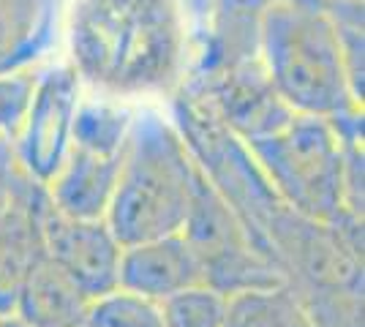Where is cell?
<instances>
[{"mask_svg":"<svg viewBox=\"0 0 365 327\" xmlns=\"http://www.w3.org/2000/svg\"><path fill=\"white\" fill-rule=\"evenodd\" d=\"M207 38L194 0H66L63 61L85 93L112 101H155L182 90Z\"/></svg>","mask_w":365,"mask_h":327,"instance_id":"6da1fadb","label":"cell"},{"mask_svg":"<svg viewBox=\"0 0 365 327\" xmlns=\"http://www.w3.org/2000/svg\"><path fill=\"white\" fill-rule=\"evenodd\" d=\"M194 180L197 164L172 118L150 104L139 107L104 218L118 243L134 246L180 232Z\"/></svg>","mask_w":365,"mask_h":327,"instance_id":"7a4b0ae2","label":"cell"},{"mask_svg":"<svg viewBox=\"0 0 365 327\" xmlns=\"http://www.w3.org/2000/svg\"><path fill=\"white\" fill-rule=\"evenodd\" d=\"M259 63L294 115L330 120L351 109L341 44L322 0H270L259 14Z\"/></svg>","mask_w":365,"mask_h":327,"instance_id":"3957f363","label":"cell"},{"mask_svg":"<svg viewBox=\"0 0 365 327\" xmlns=\"http://www.w3.org/2000/svg\"><path fill=\"white\" fill-rule=\"evenodd\" d=\"M278 199L297 216L327 227H363L346 202L344 156L333 125L314 115H292L273 134L245 142Z\"/></svg>","mask_w":365,"mask_h":327,"instance_id":"277c9868","label":"cell"},{"mask_svg":"<svg viewBox=\"0 0 365 327\" xmlns=\"http://www.w3.org/2000/svg\"><path fill=\"white\" fill-rule=\"evenodd\" d=\"M180 234L197 256L202 281L221 295L237 297L284 286L275 262L259 249L243 221L232 213L199 170Z\"/></svg>","mask_w":365,"mask_h":327,"instance_id":"5b68a950","label":"cell"},{"mask_svg":"<svg viewBox=\"0 0 365 327\" xmlns=\"http://www.w3.org/2000/svg\"><path fill=\"white\" fill-rule=\"evenodd\" d=\"M82 95L85 88L66 61H46L36 68L31 101L14 137L16 161L33 183L46 188L61 170L71 147V128Z\"/></svg>","mask_w":365,"mask_h":327,"instance_id":"8992f818","label":"cell"},{"mask_svg":"<svg viewBox=\"0 0 365 327\" xmlns=\"http://www.w3.org/2000/svg\"><path fill=\"white\" fill-rule=\"evenodd\" d=\"M38 234L46 259L88 300H98L118 289L123 246L107 221L63 216L44 197L38 210Z\"/></svg>","mask_w":365,"mask_h":327,"instance_id":"52a82bcc","label":"cell"},{"mask_svg":"<svg viewBox=\"0 0 365 327\" xmlns=\"http://www.w3.org/2000/svg\"><path fill=\"white\" fill-rule=\"evenodd\" d=\"M182 88L202 95L215 118L243 142L273 134L294 115L273 90L259 58L210 74H197Z\"/></svg>","mask_w":365,"mask_h":327,"instance_id":"ba28073f","label":"cell"},{"mask_svg":"<svg viewBox=\"0 0 365 327\" xmlns=\"http://www.w3.org/2000/svg\"><path fill=\"white\" fill-rule=\"evenodd\" d=\"M199 284H205L202 270L180 232L123 246L118 270V289L123 292L164 303L167 297Z\"/></svg>","mask_w":365,"mask_h":327,"instance_id":"9c48e42d","label":"cell"},{"mask_svg":"<svg viewBox=\"0 0 365 327\" xmlns=\"http://www.w3.org/2000/svg\"><path fill=\"white\" fill-rule=\"evenodd\" d=\"M66 0H0V74L44 66L61 47Z\"/></svg>","mask_w":365,"mask_h":327,"instance_id":"30bf717a","label":"cell"},{"mask_svg":"<svg viewBox=\"0 0 365 327\" xmlns=\"http://www.w3.org/2000/svg\"><path fill=\"white\" fill-rule=\"evenodd\" d=\"M123 156H98L82 147H68L61 170L46 183L49 204L68 218L104 221L118 186Z\"/></svg>","mask_w":365,"mask_h":327,"instance_id":"8fae6325","label":"cell"},{"mask_svg":"<svg viewBox=\"0 0 365 327\" xmlns=\"http://www.w3.org/2000/svg\"><path fill=\"white\" fill-rule=\"evenodd\" d=\"M44 197V186L36 183L9 210L0 213V316L14 313L22 284L36 259L44 254L38 234V210Z\"/></svg>","mask_w":365,"mask_h":327,"instance_id":"7c38bea8","label":"cell"},{"mask_svg":"<svg viewBox=\"0 0 365 327\" xmlns=\"http://www.w3.org/2000/svg\"><path fill=\"white\" fill-rule=\"evenodd\" d=\"M91 303L41 254L22 284L11 316L28 327H85Z\"/></svg>","mask_w":365,"mask_h":327,"instance_id":"4fadbf2b","label":"cell"},{"mask_svg":"<svg viewBox=\"0 0 365 327\" xmlns=\"http://www.w3.org/2000/svg\"><path fill=\"white\" fill-rule=\"evenodd\" d=\"M137 107L101 98V95H82L71 128V147H82L98 156H123L125 142L131 134Z\"/></svg>","mask_w":365,"mask_h":327,"instance_id":"5bb4252c","label":"cell"},{"mask_svg":"<svg viewBox=\"0 0 365 327\" xmlns=\"http://www.w3.org/2000/svg\"><path fill=\"white\" fill-rule=\"evenodd\" d=\"M224 327H319L287 286L229 297Z\"/></svg>","mask_w":365,"mask_h":327,"instance_id":"9a60e30c","label":"cell"},{"mask_svg":"<svg viewBox=\"0 0 365 327\" xmlns=\"http://www.w3.org/2000/svg\"><path fill=\"white\" fill-rule=\"evenodd\" d=\"M158 308L164 327H224L229 297L207 284H199L167 297L164 303H158Z\"/></svg>","mask_w":365,"mask_h":327,"instance_id":"2e32d148","label":"cell"},{"mask_svg":"<svg viewBox=\"0 0 365 327\" xmlns=\"http://www.w3.org/2000/svg\"><path fill=\"white\" fill-rule=\"evenodd\" d=\"M85 327H164L158 303L115 289L93 300Z\"/></svg>","mask_w":365,"mask_h":327,"instance_id":"e0dca14e","label":"cell"},{"mask_svg":"<svg viewBox=\"0 0 365 327\" xmlns=\"http://www.w3.org/2000/svg\"><path fill=\"white\" fill-rule=\"evenodd\" d=\"M36 85V68L0 74V137L14 140Z\"/></svg>","mask_w":365,"mask_h":327,"instance_id":"ac0fdd59","label":"cell"},{"mask_svg":"<svg viewBox=\"0 0 365 327\" xmlns=\"http://www.w3.org/2000/svg\"><path fill=\"white\" fill-rule=\"evenodd\" d=\"M36 183L22 172L19 161H16L14 140L11 137H0V213L9 210Z\"/></svg>","mask_w":365,"mask_h":327,"instance_id":"d6986e66","label":"cell"},{"mask_svg":"<svg viewBox=\"0 0 365 327\" xmlns=\"http://www.w3.org/2000/svg\"><path fill=\"white\" fill-rule=\"evenodd\" d=\"M0 327H28V325L19 322L16 316H0Z\"/></svg>","mask_w":365,"mask_h":327,"instance_id":"ffe728a7","label":"cell"}]
</instances>
